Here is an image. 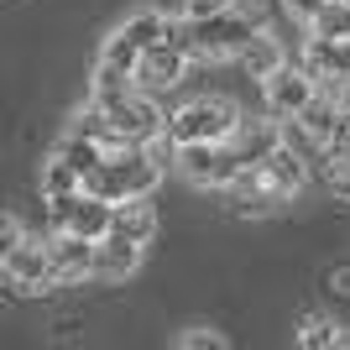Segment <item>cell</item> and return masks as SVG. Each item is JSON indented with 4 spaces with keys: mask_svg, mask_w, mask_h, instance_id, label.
<instances>
[{
    "mask_svg": "<svg viewBox=\"0 0 350 350\" xmlns=\"http://www.w3.org/2000/svg\"><path fill=\"white\" fill-rule=\"evenodd\" d=\"M157 183H162V167L142 152V142L110 146L100 167L84 173V193H100V199H110V204H120V199H152Z\"/></svg>",
    "mask_w": 350,
    "mask_h": 350,
    "instance_id": "6da1fadb",
    "label": "cell"
},
{
    "mask_svg": "<svg viewBox=\"0 0 350 350\" xmlns=\"http://www.w3.org/2000/svg\"><path fill=\"white\" fill-rule=\"evenodd\" d=\"M235 120H241V105L219 100V94H199V100L173 105L167 120H162V131L173 136L178 146L183 142H225L235 131Z\"/></svg>",
    "mask_w": 350,
    "mask_h": 350,
    "instance_id": "7a4b0ae2",
    "label": "cell"
},
{
    "mask_svg": "<svg viewBox=\"0 0 350 350\" xmlns=\"http://www.w3.org/2000/svg\"><path fill=\"white\" fill-rule=\"evenodd\" d=\"M262 27L267 21L256 5H225V11L193 21V47H199V58H235Z\"/></svg>",
    "mask_w": 350,
    "mask_h": 350,
    "instance_id": "3957f363",
    "label": "cell"
},
{
    "mask_svg": "<svg viewBox=\"0 0 350 350\" xmlns=\"http://www.w3.org/2000/svg\"><path fill=\"white\" fill-rule=\"evenodd\" d=\"M241 167L246 162L235 157L230 142H183L178 146V173L189 183H199V189H225Z\"/></svg>",
    "mask_w": 350,
    "mask_h": 350,
    "instance_id": "277c9868",
    "label": "cell"
},
{
    "mask_svg": "<svg viewBox=\"0 0 350 350\" xmlns=\"http://www.w3.org/2000/svg\"><path fill=\"white\" fill-rule=\"evenodd\" d=\"M0 288L11 298H42L53 293V278H47V241H16V251L0 267Z\"/></svg>",
    "mask_w": 350,
    "mask_h": 350,
    "instance_id": "5b68a950",
    "label": "cell"
},
{
    "mask_svg": "<svg viewBox=\"0 0 350 350\" xmlns=\"http://www.w3.org/2000/svg\"><path fill=\"white\" fill-rule=\"evenodd\" d=\"M225 193H230V209H235L241 219H272V215H282V209L293 204V199L262 173V167H256V162H251V167H241V173L225 183Z\"/></svg>",
    "mask_w": 350,
    "mask_h": 350,
    "instance_id": "8992f818",
    "label": "cell"
},
{
    "mask_svg": "<svg viewBox=\"0 0 350 350\" xmlns=\"http://www.w3.org/2000/svg\"><path fill=\"white\" fill-rule=\"evenodd\" d=\"M100 110L110 116V126H116V136H120L126 146H131V142H146V136L162 131V120H167V110L157 105V94H142V89L120 94V100H105Z\"/></svg>",
    "mask_w": 350,
    "mask_h": 350,
    "instance_id": "52a82bcc",
    "label": "cell"
},
{
    "mask_svg": "<svg viewBox=\"0 0 350 350\" xmlns=\"http://www.w3.org/2000/svg\"><path fill=\"white\" fill-rule=\"evenodd\" d=\"M189 53H178L173 42H152L142 53V58H136V89H142V94H173L178 84H183V79H189Z\"/></svg>",
    "mask_w": 350,
    "mask_h": 350,
    "instance_id": "ba28073f",
    "label": "cell"
},
{
    "mask_svg": "<svg viewBox=\"0 0 350 350\" xmlns=\"http://www.w3.org/2000/svg\"><path fill=\"white\" fill-rule=\"evenodd\" d=\"M142 272V246L126 241V235H100L94 241V256H89V282H100V288H120V282H131Z\"/></svg>",
    "mask_w": 350,
    "mask_h": 350,
    "instance_id": "9c48e42d",
    "label": "cell"
},
{
    "mask_svg": "<svg viewBox=\"0 0 350 350\" xmlns=\"http://www.w3.org/2000/svg\"><path fill=\"white\" fill-rule=\"evenodd\" d=\"M89 256H94V241H84L73 230H53L47 235V278H53V288L89 282Z\"/></svg>",
    "mask_w": 350,
    "mask_h": 350,
    "instance_id": "30bf717a",
    "label": "cell"
},
{
    "mask_svg": "<svg viewBox=\"0 0 350 350\" xmlns=\"http://www.w3.org/2000/svg\"><path fill=\"white\" fill-rule=\"evenodd\" d=\"M314 73L308 68H288L282 63L278 73H267L262 79V94H267V116H278V120H288V116H298L308 100H314Z\"/></svg>",
    "mask_w": 350,
    "mask_h": 350,
    "instance_id": "8fae6325",
    "label": "cell"
},
{
    "mask_svg": "<svg viewBox=\"0 0 350 350\" xmlns=\"http://www.w3.org/2000/svg\"><path fill=\"white\" fill-rule=\"evenodd\" d=\"M304 68L314 73V84H319V79H340V84H350V37H314V31H308Z\"/></svg>",
    "mask_w": 350,
    "mask_h": 350,
    "instance_id": "7c38bea8",
    "label": "cell"
},
{
    "mask_svg": "<svg viewBox=\"0 0 350 350\" xmlns=\"http://www.w3.org/2000/svg\"><path fill=\"white\" fill-rule=\"evenodd\" d=\"M225 142H230V146H235V157H241V162L251 167V162H262L267 152H272V146L282 142V120H267V116H241V120H235V131L225 136Z\"/></svg>",
    "mask_w": 350,
    "mask_h": 350,
    "instance_id": "4fadbf2b",
    "label": "cell"
},
{
    "mask_svg": "<svg viewBox=\"0 0 350 350\" xmlns=\"http://www.w3.org/2000/svg\"><path fill=\"white\" fill-rule=\"evenodd\" d=\"M110 219H116V204L110 199H100V193H73L68 204V230L84 235V241H100V235H110Z\"/></svg>",
    "mask_w": 350,
    "mask_h": 350,
    "instance_id": "5bb4252c",
    "label": "cell"
},
{
    "mask_svg": "<svg viewBox=\"0 0 350 350\" xmlns=\"http://www.w3.org/2000/svg\"><path fill=\"white\" fill-rule=\"evenodd\" d=\"M256 167H262L267 178H272V183H278L282 193H288V199H298V193H304V183H308V162L298 157V152H288V146H272V152H267L262 162H256Z\"/></svg>",
    "mask_w": 350,
    "mask_h": 350,
    "instance_id": "9a60e30c",
    "label": "cell"
},
{
    "mask_svg": "<svg viewBox=\"0 0 350 350\" xmlns=\"http://www.w3.org/2000/svg\"><path fill=\"white\" fill-rule=\"evenodd\" d=\"M110 230L126 235V241H136V246H152V235H157V209L146 204V199H120Z\"/></svg>",
    "mask_w": 350,
    "mask_h": 350,
    "instance_id": "2e32d148",
    "label": "cell"
},
{
    "mask_svg": "<svg viewBox=\"0 0 350 350\" xmlns=\"http://www.w3.org/2000/svg\"><path fill=\"white\" fill-rule=\"evenodd\" d=\"M235 63H241V73H246V79H267V73H278L288 58H282V42L262 27L246 47H241V53H235Z\"/></svg>",
    "mask_w": 350,
    "mask_h": 350,
    "instance_id": "e0dca14e",
    "label": "cell"
},
{
    "mask_svg": "<svg viewBox=\"0 0 350 350\" xmlns=\"http://www.w3.org/2000/svg\"><path fill=\"white\" fill-rule=\"evenodd\" d=\"M53 157H63L73 173L84 178V173H94V167L105 162V146L94 142V136H84V131H63V136H58V146H53Z\"/></svg>",
    "mask_w": 350,
    "mask_h": 350,
    "instance_id": "ac0fdd59",
    "label": "cell"
},
{
    "mask_svg": "<svg viewBox=\"0 0 350 350\" xmlns=\"http://www.w3.org/2000/svg\"><path fill=\"white\" fill-rule=\"evenodd\" d=\"M340 116H345V105H340V100H329V94H319V89H314V100H308V105H304V110H298L293 120H304L308 131H314V136H324V146H329V131L340 126Z\"/></svg>",
    "mask_w": 350,
    "mask_h": 350,
    "instance_id": "d6986e66",
    "label": "cell"
},
{
    "mask_svg": "<svg viewBox=\"0 0 350 350\" xmlns=\"http://www.w3.org/2000/svg\"><path fill=\"white\" fill-rule=\"evenodd\" d=\"M162 27H167V16H162V11H136V16H126L116 31L136 47V53H146L152 42H162Z\"/></svg>",
    "mask_w": 350,
    "mask_h": 350,
    "instance_id": "ffe728a7",
    "label": "cell"
},
{
    "mask_svg": "<svg viewBox=\"0 0 350 350\" xmlns=\"http://www.w3.org/2000/svg\"><path fill=\"white\" fill-rule=\"evenodd\" d=\"M282 146H288V152H298L304 162H319V167H324V157H329L324 136H314V131L304 126V120H293V116L282 120Z\"/></svg>",
    "mask_w": 350,
    "mask_h": 350,
    "instance_id": "44dd1931",
    "label": "cell"
},
{
    "mask_svg": "<svg viewBox=\"0 0 350 350\" xmlns=\"http://www.w3.org/2000/svg\"><path fill=\"white\" fill-rule=\"evenodd\" d=\"M314 37H350V0H324L319 16L308 21Z\"/></svg>",
    "mask_w": 350,
    "mask_h": 350,
    "instance_id": "7402d4cb",
    "label": "cell"
},
{
    "mask_svg": "<svg viewBox=\"0 0 350 350\" xmlns=\"http://www.w3.org/2000/svg\"><path fill=\"white\" fill-rule=\"evenodd\" d=\"M84 189V178L73 173L63 157H47V167H42V199H53V193H79Z\"/></svg>",
    "mask_w": 350,
    "mask_h": 350,
    "instance_id": "603a6c76",
    "label": "cell"
},
{
    "mask_svg": "<svg viewBox=\"0 0 350 350\" xmlns=\"http://www.w3.org/2000/svg\"><path fill=\"white\" fill-rule=\"evenodd\" d=\"M335 319H324V314H304L298 319V345L304 350H324V345H335Z\"/></svg>",
    "mask_w": 350,
    "mask_h": 350,
    "instance_id": "cb8c5ba5",
    "label": "cell"
},
{
    "mask_svg": "<svg viewBox=\"0 0 350 350\" xmlns=\"http://www.w3.org/2000/svg\"><path fill=\"white\" fill-rule=\"evenodd\" d=\"M136 58H142V53H136V47L126 42V37H120V31H110V37H105V42H100V63H105V68L136 73Z\"/></svg>",
    "mask_w": 350,
    "mask_h": 350,
    "instance_id": "d4e9b609",
    "label": "cell"
},
{
    "mask_svg": "<svg viewBox=\"0 0 350 350\" xmlns=\"http://www.w3.org/2000/svg\"><path fill=\"white\" fill-rule=\"evenodd\" d=\"M324 189H329V199H340V204H350V157H324Z\"/></svg>",
    "mask_w": 350,
    "mask_h": 350,
    "instance_id": "484cf974",
    "label": "cell"
},
{
    "mask_svg": "<svg viewBox=\"0 0 350 350\" xmlns=\"http://www.w3.org/2000/svg\"><path fill=\"white\" fill-rule=\"evenodd\" d=\"M178 345H183V350H225V340H219V335H209L204 324H189V329L178 335Z\"/></svg>",
    "mask_w": 350,
    "mask_h": 350,
    "instance_id": "4316f807",
    "label": "cell"
},
{
    "mask_svg": "<svg viewBox=\"0 0 350 350\" xmlns=\"http://www.w3.org/2000/svg\"><path fill=\"white\" fill-rule=\"evenodd\" d=\"M319 5H324V0H282V11H288L298 27H308V21L319 16Z\"/></svg>",
    "mask_w": 350,
    "mask_h": 350,
    "instance_id": "83f0119b",
    "label": "cell"
},
{
    "mask_svg": "<svg viewBox=\"0 0 350 350\" xmlns=\"http://www.w3.org/2000/svg\"><path fill=\"white\" fill-rule=\"evenodd\" d=\"M225 5H235V0H183V16H189V21H204V16L225 11Z\"/></svg>",
    "mask_w": 350,
    "mask_h": 350,
    "instance_id": "f1b7e54d",
    "label": "cell"
},
{
    "mask_svg": "<svg viewBox=\"0 0 350 350\" xmlns=\"http://www.w3.org/2000/svg\"><path fill=\"white\" fill-rule=\"evenodd\" d=\"M16 241H21V225H16L11 215H0V267H5V256L16 251Z\"/></svg>",
    "mask_w": 350,
    "mask_h": 350,
    "instance_id": "f546056e",
    "label": "cell"
},
{
    "mask_svg": "<svg viewBox=\"0 0 350 350\" xmlns=\"http://www.w3.org/2000/svg\"><path fill=\"white\" fill-rule=\"evenodd\" d=\"M329 293H335V298H350V262H340L335 272H329Z\"/></svg>",
    "mask_w": 350,
    "mask_h": 350,
    "instance_id": "4dcf8cb0",
    "label": "cell"
},
{
    "mask_svg": "<svg viewBox=\"0 0 350 350\" xmlns=\"http://www.w3.org/2000/svg\"><path fill=\"white\" fill-rule=\"evenodd\" d=\"M335 345H340V350H350V329H345V324L335 329Z\"/></svg>",
    "mask_w": 350,
    "mask_h": 350,
    "instance_id": "1f68e13d",
    "label": "cell"
}]
</instances>
